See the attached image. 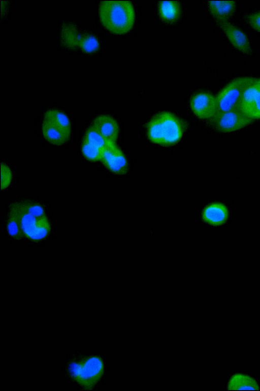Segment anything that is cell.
Here are the masks:
<instances>
[{
    "instance_id": "44dd1931",
    "label": "cell",
    "mask_w": 260,
    "mask_h": 391,
    "mask_svg": "<svg viewBox=\"0 0 260 391\" xmlns=\"http://www.w3.org/2000/svg\"><path fill=\"white\" fill-rule=\"evenodd\" d=\"M249 116L254 120L260 119V88Z\"/></svg>"
},
{
    "instance_id": "7a4b0ae2",
    "label": "cell",
    "mask_w": 260,
    "mask_h": 391,
    "mask_svg": "<svg viewBox=\"0 0 260 391\" xmlns=\"http://www.w3.org/2000/svg\"><path fill=\"white\" fill-rule=\"evenodd\" d=\"M99 15L102 23L108 31L119 35L131 31L135 20L134 8L129 1H101Z\"/></svg>"
},
{
    "instance_id": "277c9868",
    "label": "cell",
    "mask_w": 260,
    "mask_h": 391,
    "mask_svg": "<svg viewBox=\"0 0 260 391\" xmlns=\"http://www.w3.org/2000/svg\"><path fill=\"white\" fill-rule=\"evenodd\" d=\"M42 131L50 143L60 145L68 142L71 134V124L67 115L57 109L47 111L42 123Z\"/></svg>"
},
{
    "instance_id": "e0dca14e",
    "label": "cell",
    "mask_w": 260,
    "mask_h": 391,
    "mask_svg": "<svg viewBox=\"0 0 260 391\" xmlns=\"http://www.w3.org/2000/svg\"><path fill=\"white\" fill-rule=\"evenodd\" d=\"M226 389L259 390V386L256 380L246 374L237 373L230 379Z\"/></svg>"
},
{
    "instance_id": "2e32d148",
    "label": "cell",
    "mask_w": 260,
    "mask_h": 391,
    "mask_svg": "<svg viewBox=\"0 0 260 391\" xmlns=\"http://www.w3.org/2000/svg\"><path fill=\"white\" fill-rule=\"evenodd\" d=\"M228 215L226 207L222 204L214 203L207 206L203 212L204 219L208 223L217 225L224 222Z\"/></svg>"
},
{
    "instance_id": "5b68a950",
    "label": "cell",
    "mask_w": 260,
    "mask_h": 391,
    "mask_svg": "<svg viewBox=\"0 0 260 391\" xmlns=\"http://www.w3.org/2000/svg\"><path fill=\"white\" fill-rule=\"evenodd\" d=\"M60 42L66 48L80 49L86 53L93 52L99 47V41L94 36L82 31L71 22L62 24Z\"/></svg>"
},
{
    "instance_id": "8fae6325",
    "label": "cell",
    "mask_w": 260,
    "mask_h": 391,
    "mask_svg": "<svg viewBox=\"0 0 260 391\" xmlns=\"http://www.w3.org/2000/svg\"><path fill=\"white\" fill-rule=\"evenodd\" d=\"M190 105L193 114L200 119H210L216 112V97L208 92L193 95L190 99Z\"/></svg>"
},
{
    "instance_id": "8992f818",
    "label": "cell",
    "mask_w": 260,
    "mask_h": 391,
    "mask_svg": "<svg viewBox=\"0 0 260 391\" xmlns=\"http://www.w3.org/2000/svg\"><path fill=\"white\" fill-rule=\"evenodd\" d=\"M254 121L236 106L226 112L216 113L209 119L210 124L214 129L224 133L237 131Z\"/></svg>"
},
{
    "instance_id": "7402d4cb",
    "label": "cell",
    "mask_w": 260,
    "mask_h": 391,
    "mask_svg": "<svg viewBox=\"0 0 260 391\" xmlns=\"http://www.w3.org/2000/svg\"><path fill=\"white\" fill-rule=\"evenodd\" d=\"M246 19L254 30L260 33V11L247 16Z\"/></svg>"
},
{
    "instance_id": "4fadbf2b",
    "label": "cell",
    "mask_w": 260,
    "mask_h": 391,
    "mask_svg": "<svg viewBox=\"0 0 260 391\" xmlns=\"http://www.w3.org/2000/svg\"><path fill=\"white\" fill-rule=\"evenodd\" d=\"M216 23L236 48L243 53H250L249 41L243 32L228 21H217Z\"/></svg>"
},
{
    "instance_id": "5bb4252c",
    "label": "cell",
    "mask_w": 260,
    "mask_h": 391,
    "mask_svg": "<svg viewBox=\"0 0 260 391\" xmlns=\"http://www.w3.org/2000/svg\"><path fill=\"white\" fill-rule=\"evenodd\" d=\"M259 88L260 78L254 77L244 90L236 106L249 116Z\"/></svg>"
},
{
    "instance_id": "6da1fadb",
    "label": "cell",
    "mask_w": 260,
    "mask_h": 391,
    "mask_svg": "<svg viewBox=\"0 0 260 391\" xmlns=\"http://www.w3.org/2000/svg\"><path fill=\"white\" fill-rule=\"evenodd\" d=\"M186 125L174 114L162 111L153 116L147 124V135L152 143L162 146H171L181 138Z\"/></svg>"
},
{
    "instance_id": "52a82bcc",
    "label": "cell",
    "mask_w": 260,
    "mask_h": 391,
    "mask_svg": "<svg viewBox=\"0 0 260 391\" xmlns=\"http://www.w3.org/2000/svg\"><path fill=\"white\" fill-rule=\"evenodd\" d=\"M254 78L248 76L237 77L228 83L216 97V113L226 112L234 108L244 90Z\"/></svg>"
},
{
    "instance_id": "ac0fdd59",
    "label": "cell",
    "mask_w": 260,
    "mask_h": 391,
    "mask_svg": "<svg viewBox=\"0 0 260 391\" xmlns=\"http://www.w3.org/2000/svg\"><path fill=\"white\" fill-rule=\"evenodd\" d=\"M160 17L166 21H176L180 14V7L178 1H160L158 5Z\"/></svg>"
},
{
    "instance_id": "30bf717a",
    "label": "cell",
    "mask_w": 260,
    "mask_h": 391,
    "mask_svg": "<svg viewBox=\"0 0 260 391\" xmlns=\"http://www.w3.org/2000/svg\"><path fill=\"white\" fill-rule=\"evenodd\" d=\"M106 140L91 125L86 130L81 145V151L88 160H100L102 151L106 144Z\"/></svg>"
},
{
    "instance_id": "7c38bea8",
    "label": "cell",
    "mask_w": 260,
    "mask_h": 391,
    "mask_svg": "<svg viewBox=\"0 0 260 391\" xmlns=\"http://www.w3.org/2000/svg\"><path fill=\"white\" fill-rule=\"evenodd\" d=\"M91 126L107 142L115 143L119 134L117 121L108 115H100L91 122Z\"/></svg>"
},
{
    "instance_id": "ba28073f",
    "label": "cell",
    "mask_w": 260,
    "mask_h": 391,
    "mask_svg": "<svg viewBox=\"0 0 260 391\" xmlns=\"http://www.w3.org/2000/svg\"><path fill=\"white\" fill-rule=\"evenodd\" d=\"M71 375L81 384L88 387L102 376L103 364L97 357L89 358L83 362H73L69 366Z\"/></svg>"
},
{
    "instance_id": "3957f363",
    "label": "cell",
    "mask_w": 260,
    "mask_h": 391,
    "mask_svg": "<svg viewBox=\"0 0 260 391\" xmlns=\"http://www.w3.org/2000/svg\"><path fill=\"white\" fill-rule=\"evenodd\" d=\"M9 212L17 218L23 235L28 239L38 241L48 236L50 226L46 217H39L30 214L26 210L23 202L13 203Z\"/></svg>"
},
{
    "instance_id": "ffe728a7",
    "label": "cell",
    "mask_w": 260,
    "mask_h": 391,
    "mask_svg": "<svg viewBox=\"0 0 260 391\" xmlns=\"http://www.w3.org/2000/svg\"><path fill=\"white\" fill-rule=\"evenodd\" d=\"M12 173L9 167L5 163H1V189H5L10 184Z\"/></svg>"
},
{
    "instance_id": "d6986e66",
    "label": "cell",
    "mask_w": 260,
    "mask_h": 391,
    "mask_svg": "<svg viewBox=\"0 0 260 391\" xmlns=\"http://www.w3.org/2000/svg\"><path fill=\"white\" fill-rule=\"evenodd\" d=\"M7 229L11 237L18 238L23 235L17 218L10 212L7 222Z\"/></svg>"
},
{
    "instance_id": "9a60e30c",
    "label": "cell",
    "mask_w": 260,
    "mask_h": 391,
    "mask_svg": "<svg viewBox=\"0 0 260 391\" xmlns=\"http://www.w3.org/2000/svg\"><path fill=\"white\" fill-rule=\"evenodd\" d=\"M208 5L216 22L228 21L236 8V3L234 1H209Z\"/></svg>"
},
{
    "instance_id": "9c48e42d",
    "label": "cell",
    "mask_w": 260,
    "mask_h": 391,
    "mask_svg": "<svg viewBox=\"0 0 260 391\" xmlns=\"http://www.w3.org/2000/svg\"><path fill=\"white\" fill-rule=\"evenodd\" d=\"M100 160L110 171L115 174L123 175L128 171L126 158L115 143L107 142L102 151Z\"/></svg>"
}]
</instances>
